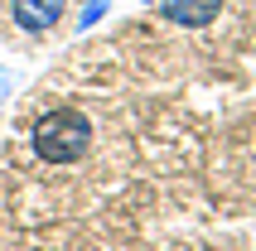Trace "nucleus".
<instances>
[{
	"mask_svg": "<svg viewBox=\"0 0 256 251\" xmlns=\"http://www.w3.org/2000/svg\"><path fill=\"white\" fill-rule=\"evenodd\" d=\"M160 14L179 29H208L222 14V0H160Z\"/></svg>",
	"mask_w": 256,
	"mask_h": 251,
	"instance_id": "7ed1b4c3",
	"label": "nucleus"
},
{
	"mask_svg": "<svg viewBox=\"0 0 256 251\" xmlns=\"http://www.w3.org/2000/svg\"><path fill=\"white\" fill-rule=\"evenodd\" d=\"M102 5H116V0H102Z\"/></svg>",
	"mask_w": 256,
	"mask_h": 251,
	"instance_id": "20e7f679",
	"label": "nucleus"
},
{
	"mask_svg": "<svg viewBox=\"0 0 256 251\" xmlns=\"http://www.w3.org/2000/svg\"><path fill=\"white\" fill-rule=\"evenodd\" d=\"M68 0H10V20L20 34H48L63 24Z\"/></svg>",
	"mask_w": 256,
	"mask_h": 251,
	"instance_id": "f03ea898",
	"label": "nucleus"
},
{
	"mask_svg": "<svg viewBox=\"0 0 256 251\" xmlns=\"http://www.w3.org/2000/svg\"><path fill=\"white\" fill-rule=\"evenodd\" d=\"M29 150L44 164H78L92 150V121L72 106H54L29 126Z\"/></svg>",
	"mask_w": 256,
	"mask_h": 251,
	"instance_id": "f257e3e1",
	"label": "nucleus"
}]
</instances>
